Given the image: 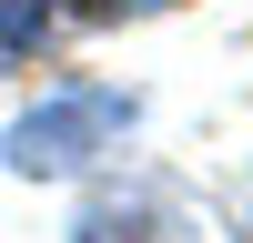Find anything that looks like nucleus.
Segmentation results:
<instances>
[{"mask_svg":"<svg viewBox=\"0 0 253 243\" xmlns=\"http://www.w3.org/2000/svg\"><path fill=\"white\" fill-rule=\"evenodd\" d=\"M91 10H101V20H112V10H152V0H91Z\"/></svg>","mask_w":253,"mask_h":243,"instance_id":"obj_4","label":"nucleus"},{"mask_svg":"<svg viewBox=\"0 0 253 243\" xmlns=\"http://www.w3.org/2000/svg\"><path fill=\"white\" fill-rule=\"evenodd\" d=\"M142 122V101L132 91H112V81H61L51 101H31V112L10 122V172H31V182H61V172H81V162H101V152H122V132Z\"/></svg>","mask_w":253,"mask_h":243,"instance_id":"obj_1","label":"nucleus"},{"mask_svg":"<svg viewBox=\"0 0 253 243\" xmlns=\"http://www.w3.org/2000/svg\"><path fill=\"white\" fill-rule=\"evenodd\" d=\"M51 20H61V0H0V71L41 51V40H51Z\"/></svg>","mask_w":253,"mask_h":243,"instance_id":"obj_3","label":"nucleus"},{"mask_svg":"<svg viewBox=\"0 0 253 243\" xmlns=\"http://www.w3.org/2000/svg\"><path fill=\"white\" fill-rule=\"evenodd\" d=\"M71 243H182V213L162 182H101L91 202H81Z\"/></svg>","mask_w":253,"mask_h":243,"instance_id":"obj_2","label":"nucleus"}]
</instances>
